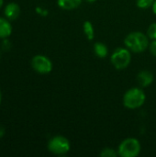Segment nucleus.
<instances>
[{
  "instance_id": "7ed1b4c3",
  "label": "nucleus",
  "mask_w": 156,
  "mask_h": 157,
  "mask_svg": "<svg viewBox=\"0 0 156 157\" xmlns=\"http://www.w3.org/2000/svg\"><path fill=\"white\" fill-rule=\"evenodd\" d=\"M117 151L120 157H137L141 154L142 144L138 139L129 137L120 144Z\"/></svg>"
},
{
  "instance_id": "0eeeda50",
  "label": "nucleus",
  "mask_w": 156,
  "mask_h": 157,
  "mask_svg": "<svg viewBox=\"0 0 156 157\" xmlns=\"http://www.w3.org/2000/svg\"><path fill=\"white\" fill-rule=\"evenodd\" d=\"M154 80V74L149 70H142L137 75V82L141 87L150 86Z\"/></svg>"
},
{
  "instance_id": "4be33fe9",
  "label": "nucleus",
  "mask_w": 156,
  "mask_h": 157,
  "mask_svg": "<svg viewBox=\"0 0 156 157\" xmlns=\"http://www.w3.org/2000/svg\"><path fill=\"white\" fill-rule=\"evenodd\" d=\"M1 99H2V95H1V92H0V103H1Z\"/></svg>"
},
{
  "instance_id": "20e7f679",
  "label": "nucleus",
  "mask_w": 156,
  "mask_h": 157,
  "mask_svg": "<svg viewBox=\"0 0 156 157\" xmlns=\"http://www.w3.org/2000/svg\"><path fill=\"white\" fill-rule=\"evenodd\" d=\"M110 62L116 70H124L131 62V52L127 47H119L112 52Z\"/></svg>"
},
{
  "instance_id": "dca6fc26",
  "label": "nucleus",
  "mask_w": 156,
  "mask_h": 157,
  "mask_svg": "<svg viewBox=\"0 0 156 157\" xmlns=\"http://www.w3.org/2000/svg\"><path fill=\"white\" fill-rule=\"evenodd\" d=\"M149 51L151 54L156 58V40H152V41L149 44Z\"/></svg>"
},
{
  "instance_id": "6ab92c4d",
  "label": "nucleus",
  "mask_w": 156,
  "mask_h": 157,
  "mask_svg": "<svg viewBox=\"0 0 156 157\" xmlns=\"http://www.w3.org/2000/svg\"><path fill=\"white\" fill-rule=\"evenodd\" d=\"M152 10H153V13L156 15V0H154L153 6H152Z\"/></svg>"
},
{
  "instance_id": "f257e3e1",
  "label": "nucleus",
  "mask_w": 156,
  "mask_h": 157,
  "mask_svg": "<svg viewBox=\"0 0 156 157\" xmlns=\"http://www.w3.org/2000/svg\"><path fill=\"white\" fill-rule=\"evenodd\" d=\"M149 40L150 39L147 34L141 31H132L125 37L124 44L131 52L141 53L149 48Z\"/></svg>"
},
{
  "instance_id": "9d476101",
  "label": "nucleus",
  "mask_w": 156,
  "mask_h": 157,
  "mask_svg": "<svg viewBox=\"0 0 156 157\" xmlns=\"http://www.w3.org/2000/svg\"><path fill=\"white\" fill-rule=\"evenodd\" d=\"M12 27L9 21L6 18L0 17V39H6L11 35Z\"/></svg>"
},
{
  "instance_id": "423d86ee",
  "label": "nucleus",
  "mask_w": 156,
  "mask_h": 157,
  "mask_svg": "<svg viewBox=\"0 0 156 157\" xmlns=\"http://www.w3.org/2000/svg\"><path fill=\"white\" fill-rule=\"evenodd\" d=\"M31 67L40 75H47L52 70V63L48 57L38 54L31 59Z\"/></svg>"
},
{
  "instance_id": "4468645a",
  "label": "nucleus",
  "mask_w": 156,
  "mask_h": 157,
  "mask_svg": "<svg viewBox=\"0 0 156 157\" xmlns=\"http://www.w3.org/2000/svg\"><path fill=\"white\" fill-rule=\"evenodd\" d=\"M154 0H136V5L141 9H147L152 7Z\"/></svg>"
},
{
  "instance_id": "412c9836",
  "label": "nucleus",
  "mask_w": 156,
  "mask_h": 157,
  "mask_svg": "<svg viewBox=\"0 0 156 157\" xmlns=\"http://www.w3.org/2000/svg\"><path fill=\"white\" fill-rule=\"evenodd\" d=\"M3 4H4V0H0V8L3 6Z\"/></svg>"
},
{
  "instance_id": "39448f33",
  "label": "nucleus",
  "mask_w": 156,
  "mask_h": 157,
  "mask_svg": "<svg viewBox=\"0 0 156 157\" xmlns=\"http://www.w3.org/2000/svg\"><path fill=\"white\" fill-rule=\"evenodd\" d=\"M49 152L56 155H66L71 150L70 141L63 135H55L51 138L47 144Z\"/></svg>"
},
{
  "instance_id": "a211bd4d",
  "label": "nucleus",
  "mask_w": 156,
  "mask_h": 157,
  "mask_svg": "<svg viewBox=\"0 0 156 157\" xmlns=\"http://www.w3.org/2000/svg\"><path fill=\"white\" fill-rule=\"evenodd\" d=\"M5 132H6L5 128H4L3 126H1V125H0V138H2V137L5 135Z\"/></svg>"
},
{
  "instance_id": "9b49d317",
  "label": "nucleus",
  "mask_w": 156,
  "mask_h": 157,
  "mask_svg": "<svg viewBox=\"0 0 156 157\" xmlns=\"http://www.w3.org/2000/svg\"><path fill=\"white\" fill-rule=\"evenodd\" d=\"M93 50H94V53L96 54V56L100 58V59L106 58L108 54V46L105 43L100 42V41H97L94 44Z\"/></svg>"
},
{
  "instance_id": "2eb2a0df",
  "label": "nucleus",
  "mask_w": 156,
  "mask_h": 157,
  "mask_svg": "<svg viewBox=\"0 0 156 157\" xmlns=\"http://www.w3.org/2000/svg\"><path fill=\"white\" fill-rule=\"evenodd\" d=\"M146 34H147V36L149 37L150 40H156V22L152 23L148 27Z\"/></svg>"
},
{
  "instance_id": "6e6552de",
  "label": "nucleus",
  "mask_w": 156,
  "mask_h": 157,
  "mask_svg": "<svg viewBox=\"0 0 156 157\" xmlns=\"http://www.w3.org/2000/svg\"><path fill=\"white\" fill-rule=\"evenodd\" d=\"M4 14L7 19L15 20L18 17L20 14V7L17 3H14V2L8 3L5 7Z\"/></svg>"
},
{
  "instance_id": "5701e85b",
  "label": "nucleus",
  "mask_w": 156,
  "mask_h": 157,
  "mask_svg": "<svg viewBox=\"0 0 156 157\" xmlns=\"http://www.w3.org/2000/svg\"><path fill=\"white\" fill-rule=\"evenodd\" d=\"M0 58H1V55H0Z\"/></svg>"
},
{
  "instance_id": "1a4fd4ad",
  "label": "nucleus",
  "mask_w": 156,
  "mask_h": 157,
  "mask_svg": "<svg viewBox=\"0 0 156 157\" xmlns=\"http://www.w3.org/2000/svg\"><path fill=\"white\" fill-rule=\"evenodd\" d=\"M83 0H57V5L63 10H74L79 7Z\"/></svg>"
},
{
  "instance_id": "aec40b11",
  "label": "nucleus",
  "mask_w": 156,
  "mask_h": 157,
  "mask_svg": "<svg viewBox=\"0 0 156 157\" xmlns=\"http://www.w3.org/2000/svg\"><path fill=\"white\" fill-rule=\"evenodd\" d=\"M86 2H87V3H89V4H93V3H95V2H97V0H85Z\"/></svg>"
},
{
  "instance_id": "ddd939ff",
  "label": "nucleus",
  "mask_w": 156,
  "mask_h": 157,
  "mask_svg": "<svg viewBox=\"0 0 156 157\" xmlns=\"http://www.w3.org/2000/svg\"><path fill=\"white\" fill-rule=\"evenodd\" d=\"M99 155L101 157H117L119 156L118 151L111 148V147H105L101 150L99 153Z\"/></svg>"
},
{
  "instance_id": "f8f14e48",
  "label": "nucleus",
  "mask_w": 156,
  "mask_h": 157,
  "mask_svg": "<svg viewBox=\"0 0 156 157\" xmlns=\"http://www.w3.org/2000/svg\"><path fill=\"white\" fill-rule=\"evenodd\" d=\"M83 30L85 33V36L88 40H92L95 39V28L91 21L86 20L83 24Z\"/></svg>"
},
{
  "instance_id": "f3484780",
  "label": "nucleus",
  "mask_w": 156,
  "mask_h": 157,
  "mask_svg": "<svg viewBox=\"0 0 156 157\" xmlns=\"http://www.w3.org/2000/svg\"><path fill=\"white\" fill-rule=\"evenodd\" d=\"M10 47H11L10 42H9L7 40L4 39V40H3V42H2V49H3L4 51H7V50L10 49Z\"/></svg>"
},
{
  "instance_id": "f03ea898",
  "label": "nucleus",
  "mask_w": 156,
  "mask_h": 157,
  "mask_svg": "<svg viewBox=\"0 0 156 157\" xmlns=\"http://www.w3.org/2000/svg\"><path fill=\"white\" fill-rule=\"evenodd\" d=\"M146 100V94L143 87H131L128 89L122 98L123 106L128 109H137L143 106Z\"/></svg>"
}]
</instances>
